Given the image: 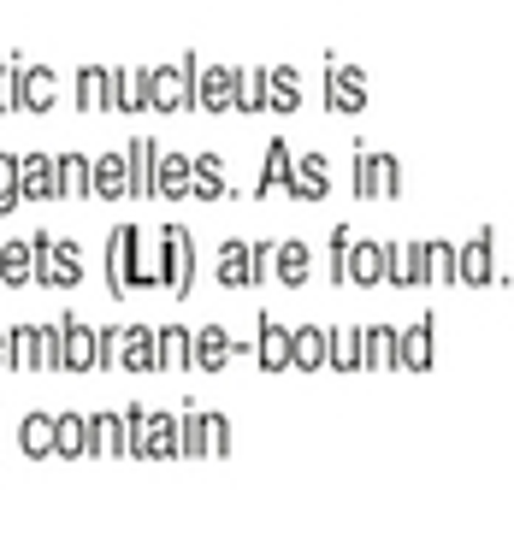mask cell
<instances>
[{
	"mask_svg": "<svg viewBox=\"0 0 514 555\" xmlns=\"http://www.w3.org/2000/svg\"><path fill=\"white\" fill-rule=\"evenodd\" d=\"M12 207H18V160L0 154V213H12Z\"/></svg>",
	"mask_w": 514,
	"mask_h": 555,
	"instance_id": "cell-41",
	"label": "cell"
},
{
	"mask_svg": "<svg viewBox=\"0 0 514 555\" xmlns=\"http://www.w3.org/2000/svg\"><path fill=\"white\" fill-rule=\"evenodd\" d=\"M89 449L95 455H125V414H95L89 420Z\"/></svg>",
	"mask_w": 514,
	"mask_h": 555,
	"instance_id": "cell-23",
	"label": "cell"
},
{
	"mask_svg": "<svg viewBox=\"0 0 514 555\" xmlns=\"http://www.w3.org/2000/svg\"><path fill=\"white\" fill-rule=\"evenodd\" d=\"M154 367H166V372L190 367V331H184V325H166V331H160V343H154Z\"/></svg>",
	"mask_w": 514,
	"mask_h": 555,
	"instance_id": "cell-20",
	"label": "cell"
},
{
	"mask_svg": "<svg viewBox=\"0 0 514 555\" xmlns=\"http://www.w3.org/2000/svg\"><path fill=\"white\" fill-rule=\"evenodd\" d=\"M290 154H284V142H272L266 148V166H260V189H290Z\"/></svg>",
	"mask_w": 514,
	"mask_h": 555,
	"instance_id": "cell-35",
	"label": "cell"
},
{
	"mask_svg": "<svg viewBox=\"0 0 514 555\" xmlns=\"http://www.w3.org/2000/svg\"><path fill=\"white\" fill-rule=\"evenodd\" d=\"M54 337L60 331H42V325H18L6 337V361L18 372H36V367H54Z\"/></svg>",
	"mask_w": 514,
	"mask_h": 555,
	"instance_id": "cell-2",
	"label": "cell"
},
{
	"mask_svg": "<svg viewBox=\"0 0 514 555\" xmlns=\"http://www.w3.org/2000/svg\"><path fill=\"white\" fill-rule=\"evenodd\" d=\"M325 101L331 107H343V113H361L367 107V83H361V71H325Z\"/></svg>",
	"mask_w": 514,
	"mask_h": 555,
	"instance_id": "cell-13",
	"label": "cell"
},
{
	"mask_svg": "<svg viewBox=\"0 0 514 555\" xmlns=\"http://www.w3.org/2000/svg\"><path fill=\"white\" fill-rule=\"evenodd\" d=\"M54 172H60V195H89V160H83V154L54 160Z\"/></svg>",
	"mask_w": 514,
	"mask_h": 555,
	"instance_id": "cell-34",
	"label": "cell"
},
{
	"mask_svg": "<svg viewBox=\"0 0 514 555\" xmlns=\"http://www.w3.org/2000/svg\"><path fill=\"white\" fill-rule=\"evenodd\" d=\"M0 284H30V243H0Z\"/></svg>",
	"mask_w": 514,
	"mask_h": 555,
	"instance_id": "cell-32",
	"label": "cell"
},
{
	"mask_svg": "<svg viewBox=\"0 0 514 555\" xmlns=\"http://www.w3.org/2000/svg\"><path fill=\"white\" fill-rule=\"evenodd\" d=\"M190 189L201 195V201H219V195H225V166H219V160H195V166H190Z\"/></svg>",
	"mask_w": 514,
	"mask_h": 555,
	"instance_id": "cell-31",
	"label": "cell"
},
{
	"mask_svg": "<svg viewBox=\"0 0 514 555\" xmlns=\"http://www.w3.org/2000/svg\"><path fill=\"white\" fill-rule=\"evenodd\" d=\"M219 284H231V290H249L255 284V254L243 243H225V254H219Z\"/></svg>",
	"mask_w": 514,
	"mask_h": 555,
	"instance_id": "cell-18",
	"label": "cell"
},
{
	"mask_svg": "<svg viewBox=\"0 0 514 555\" xmlns=\"http://www.w3.org/2000/svg\"><path fill=\"white\" fill-rule=\"evenodd\" d=\"M0 107H18V95H12V71L0 65Z\"/></svg>",
	"mask_w": 514,
	"mask_h": 555,
	"instance_id": "cell-43",
	"label": "cell"
},
{
	"mask_svg": "<svg viewBox=\"0 0 514 555\" xmlns=\"http://www.w3.org/2000/svg\"><path fill=\"white\" fill-rule=\"evenodd\" d=\"M325 361V331L320 325H308V331H296L290 337V367H302V372H314Z\"/></svg>",
	"mask_w": 514,
	"mask_h": 555,
	"instance_id": "cell-26",
	"label": "cell"
},
{
	"mask_svg": "<svg viewBox=\"0 0 514 555\" xmlns=\"http://www.w3.org/2000/svg\"><path fill=\"white\" fill-rule=\"evenodd\" d=\"M266 101L278 107V113H296L302 107V77L284 65V71H266Z\"/></svg>",
	"mask_w": 514,
	"mask_h": 555,
	"instance_id": "cell-24",
	"label": "cell"
},
{
	"mask_svg": "<svg viewBox=\"0 0 514 555\" xmlns=\"http://www.w3.org/2000/svg\"><path fill=\"white\" fill-rule=\"evenodd\" d=\"M190 101H195V60L172 65V71H148V107L178 113V107H190Z\"/></svg>",
	"mask_w": 514,
	"mask_h": 555,
	"instance_id": "cell-1",
	"label": "cell"
},
{
	"mask_svg": "<svg viewBox=\"0 0 514 555\" xmlns=\"http://www.w3.org/2000/svg\"><path fill=\"white\" fill-rule=\"evenodd\" d=\"M0 361H6V331H0Z\"/></svg>",
	"mask_w": 514,
	"mask_h": 555,
	"instance_id": "cell-44",
	"label": "cell"
},
{
	"mask_svg": "<svg viewBox=\"0 0 514 555\" xmlns=\"http://www.w3.org/2000/svg\"><path fill=\"white\" fill-rule=\"evenodd\" d=\"M385 266H390V243H355V248H343V266L337 272L349 284H379Z\"/></svg>",
	"mask_w": 514,
	"mask_h": 555,
	"instance_id": "cell-6",
	"label": "cell"
},
{
	"mask_svg": "<svg viewBox=\"0 0 514 555\" xmlns=\"http://www.w3.org/2000/svg\"><path fill=\"white\" fill-rule=\"evenodd\" d=\"M160 254H166V284H172L178 296H190L195 248H190V237H184V225H166V237H160Z\"/></svg>",
	"mask_w": 514,
	"mask_h": 555,
	"instance_id": "cell-5",
	"label": "cell"
},
{
	"mask_svg": "<svg viewBox=\"0 0 514 555\" xmlns=\"http://www.w3.org/2000/svg\"><path fill=\"white\" fill-rule=\"evenodd\" d=\"M125 195H154V142H130Z\"/></svg>",
	"mask_w": 514,
	"mask_h": 555,
	"instance_id": "cell-16",
	"label": "cell"
},
{
	"mask_svg": "<svg viewBox=\"0 0 514 555\" xmlns=\"http://www.w3.org/2000/svg\"><path fill=\"white\" fill-rule=\"evenodd\" d=\"M107 77H113V71H107ZM113 83H119V95H113V101H119L125 113H136V107H148V71H119Z\"/></svg>",
	"mask_w": 514,
	"mask_h": 555,
	"instance_id": "cell-33",
	"label": "cell"
},
{
	"mask_svg": "<svg viewBox=\"0 0 514 555\" xmlns=\"http://www.w3.org/2000/svg\"><path fill=\"white\" fill-rule=\"evenodd\" d=\"M355 189H361L367 201H373V195H396V160H390V154H361Z\"/></svg>",
	"mask_w": 514,
	"mask_h": 555,
	"instance_id": "cell-12",
	"label": "cell"
},
{
	"mask_svg": "<svg viewBox=\"0 0 514 555\" xmlns=\"http://www.w3.org/2000/svg\"><path fill=\"white\" fill-rule=\"evenodd\" d=\"M290 189H296L302 201H320L325 195V154H308L302 166H290Z\"/></svg>",
	"mask_w": 514,
	"mask_h": 555,
	"instance_id": "cell-25",
	"label": "cell"
},
{
	"mask_svg": "<svg viewBox=\"0 0 514 555\" xmlns=\"http://www.w3.org/2000/svg\"><path fill=\"white\" fill-rule=\"evenodd\" d=\"M450 278H461V284H497V266H491V231H479L473 243L455 254Z\"/></svg>",
	"mask_w": 514,
	"mask_h": 555,
	"instance_id": "cell-8",
	"label": "cell"
},
{
	"mask_svg": "<svg viewBox=\"0 0 514 555\" xmlns=\"http://www.w3.org/2000/svg\"><path fill=\"white\" fill-rule=\"evenodd\" d=\"M260 101H266V71H255V77H249V89L237 95V107H243V113H255Z\"/></svg>",
	"mask_w": 514,
	"mask_h": 555,
	"instance_id": "cell-42",
	"label": "cell"
},
{
	"mask_svg": "<svg viewBox=\"0 0 514 555\" xmlns=\"http://www.w3.org/2000/svg\"><path fill=\"white\" fill-rule=\"evenodd\" d=\"M24 195H36V201H54V195H60V172H54V160H42V154L18 160V201H24Z\"/></svg>",
	"mask_w": 514,
	"mask_h": 555,
	"instance_id": "cell-10",
	"label": "cell"
},
{
	"mask_svg": "<svg viewBox=\"0 0 514 555\" xmlns=\"http://www.w3.org/2000/svg\"><path fill=\"white\" fill-rule=\"evenodd\" d=\"M260 367L266 372L290 367V331H284L278 319H260Z\"/></svg>",
	"mask_w": 514,
	"mask_h": 555,
	"instance_id": "cell-19",
	"label": "cell"
},
{
	"mask_svg": "<svg viewBox=\"0 0 514 555\" xmlns=\"http://www.w3.org/2000/svg\"><path fill=\"white\" fill-rule=\"evenodd\" d=\"M272 266H278V278H284V284H308V248H302V243L272 248Z\"/></svg>",
	"mask_w": 514,
	"mask_h": 555,
	"instance_id": "cell-30",
	"label": "cell"
},
{
	"mask_svg": "<svg viewBox=\"0 0 514 555\" xmlns=\"http://www.w3.org/2000/svg\"><path fill=\"white\" fill-rule=\"evenodd\" d=\"M136 243H142V237H136V225H119V237H113V290H136V284H148Z\"/></svg>",
	"mask_w": 514,
	"mask_h": 555,
	"instance_id": "cell-7",
	"label": "cell"
},
{
	"mask_svg": "<svg viewBox=\"0 0 514 555\" xmlns=\"http://www.w3.org/2000/svg\"><path fill=\"white\" fill-rule=\"evenodd\" d=\"M195 361H201V367H207V372H219V367H225V361H231V337H225L219 325H207V331L195 337Z\"/></svg>",
	"mask_w": 514,
	"mask_h": 555,
	"instance_id": "cell-28",
	"label": "cell"
},
{
	"mask_svg": "<svg viewBox=\"0 0 514 555\" xmlns=\"http://www.w3.org/2000/svg\"><path fill=\"white\" fill-rule=\"evenodd\" d=\"M54 449H60V455H83V449H89V420H83V414L54 420Z\"/></svg>",
	"mask_w": 514,
	"mask_h": 555,
	"instance_id": "cell-29",
	"label": "cell"
},
{
	"mask_svg": "<svg viewBox=\"0 0 514 555\" xmlns=\"http://www.w3.org/2000/svg\"><path fill=\"white\" fill-rule=\"evenodd\" d=\"M396 367L402 372H426L432 367V319H414L396 343Z\"/></svg>",
	"mask_w": 514,
	"mask_h": 555,
	"instance_id": "cell-11",
	"label": "cell"
},
{
	"mask_svg": "<svg viewBox=\"0 0 514 555\" xmlns=\"http://www.w3.org/2000/svg\"><path fill=\"white\" fill-rule=\"evenodd\" d=\"M420 248H426V266H432V278H438V284H450L455 248H450V243H420Z\"/></svg>",
	"mask_w": 514,
	"mask_h": 555,
	"instance_id": "cell-39",
	"label": "cell"
},
{
	"mask_svg": "<svg viewBox=\"0 0 514 555\" xmlns=\"http://www.w3.org/2000/svg\"><path fill=\"white\" fill-rule=\"evenodd\" d=\"M355 343H361V372L396 367V331H385V325H367V331H355Z\"/></svg>",
	"mask_w": 514,
	"mask_h": 555,
	"instance_id": "cell-14",
	"label": "cell"
},
{
	"mask_svg": "<svg viewBox=\"0 0 514 555\" xmlns=\"http://www.w3.org/2000/svg\"><path fill=\"white\" fill-rule=\"evenodd\" d=\"M12 95H18V107H36V113H42V107H54V71L30 65V71L18 77V89H12Z\"/></svg>",
	"mask_w": 514,
	"mask_h": 555,
	"instance_id": "cell-22",
	"label": "cell"
},
{
	"mask_svg": "<svg viewBox=\"0 0 514 555\" xmlns=\"http://www.w3.org/2000/svg\"><path fill=\"white\" fill-rule=\"evenodd\" d=\"M54 449V420L48 414H30L24 420V455H48Z\"/></svg>",
	"mask_w": 514,
	"mask_h": 555,
	"instance_id": "cell-38",
	"label": "cell"
},
{
	"mask_svg": "<svg viewBox=\"0 0 514 555\" xmlns=\"http://www.w3.org/2000/svg\"><path fill=\"white\" fill-rule=\"evenodd\" d=\"M113 361L125 372H154V331L148 325H130L125 337H113Z\"/></svg>",
	"mask_w": 514,
	"mask_h": 555,
	"instance_id": "cell-9",
	"label": "cell"
},
{
	"mask_svg": "<svg viewBox=\"0 0 514 555\" xmlns=\"http://www.w3.org/2000/svg\"><path fill=\"white\" fill-rule=\"evenodd\" d=\"M54 367H65V372H89L95 367V331H89V325L65 319L60 337H54Z\"/></svg>",
	"mask_w": 514,
	"mask_h": 555,
	"instance_id": "cell-4",
	"label": "cell"
},
{
	"mask_svg": "<svg viewBox=\"0 0 514 555\" xmlns=\"http://www.w3.org/2000/svg\"><path fill=\"white\" fill-rule=\"evenodd\" d=\"M89 178H95V184H89V195H125V160H119V154H107Z\"/></svg>",
	"mask_w": 514,
	"mask_h": 555,
	"instance_id": "cell-36",
	"label": "cell"
},
{
	"mask_svg": "<svg viewBox=\"0 0 514 555\" xmlns=\"http://www.w3.org/2000/svg\"><path fill=\"white\" fill-rule=\"evenodd\" d=\"M178 449H184V455H225V449H231V426H225L219 414L178 420Z\"/></svg>",
	"mask_w": 514,
	"mask_h": 555,
	"instance_id": "cell-3",
	"label": "cell"
},
{
	"mask_svg": "<svg viewBox=\"0 0 514 555\" xmlns=\"http://www.w3.org/2000/svg\"><path fill=\"white\" fill-rule=\"evenodd\" d=\"M172 449H178V420H166V414H142L136 455H172Z\"/></svg>",
	"mask_w": 514,
	"mask_h": 555,
	"instance_id": "cell-15",
	"label": "cell"
},
{
	"mask_svg": "<svg viewBox=\"0 0 514 555\" xmlns=\"http://www.w3.org/2000/svg\"><path fill=\"white\" fill-rule=\"evenodd\" d=\"M331 355H337V367H343V372H361V343H355V331H337Z\"/></svg>",
	"mask_w": 514,
	"mask_h": 555,
	"instance_id": "cell-40",
	"label": "cell"
},
{
	"mask_svg": "<svg viewBox=\"0 0 514 555\" xmlns=\"http://www.w3.org/2000/svg\"><path fill=\"white\" fill-rule=\"evenodd\" d=\"M390 284H426V248L408 243V248H390V266H385Z\"/></svg>",
	"mask_w": 514,
	"mask_h": 555,
	"instance_id": "cell-21",
	"label": "cell"
},
{
	"mask_svg": "<svg viewBox=\"0 0 514 555\" xmlns=\"http://www.w3.org/2000/svg\"><path fill=\"white\" fill-rule=\"evenodd\" d=\"M195 83H201V89H195V101H201V107H213V113L237 107V77H231V71H201Z\"/></svg>",
	"mask_w": 514,
	"mask_h": 555,
	"instance_id": "cell-17",
	"label": "cell"
},
{
	"mask_svg": "<svg viewBox=\"0 0 514 555\" xmlns=\"http://www.w3.org/2000/svg\"><path fill=\"white\" fill-rule=\"evenodd\" d=\"M77 101H83L89 113H95V107H113V101H107V71H101V65H89V71L77 77Z\"/></svg>",
	"mask_w": 514,
	"mask_h": 555,
	"instance_id": "cell-37",
	"label": "cell"
},
{
	"mask_svg": "<svg viewBox=\"0 0 514 555\" xmlns=\"http://www.w3.org/2000/svg\"><path fill=\"white\" fill-rule=\"evenodd\" d=\"M154 189H160V195H190V160H184V154H166V160L154 166Z\"/></svg>",
	"mask_w": 514,
	"mask_h": 555,
	"instance_id": "cell-27",
	"label": "cell"
}]
</instances>
